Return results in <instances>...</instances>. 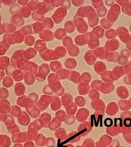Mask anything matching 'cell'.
<instances>
[{
    "label": "cell",
    "instance_id": "cell-24",
    "mask_svg": "<svg viewBox=\"0 0 131 147\" xmlns=\"http://www.w3.org/2000/svg\"><path fill=\"white\" fill-rule=\"evenodd\" d=\"M32 16H33V19L38 22L43 21L45 18V15L41 14L38 12L37 11L33 12Z\"/></svg>",
    "mask_w": 131,
    "mask_h": 147
},
{
    "label": "cell",
    "instance_id": "cell-11",
    "mask_svg": "<svg viewBox=\"0 0 131 147\" xmlns=\"http://www.w3.org/2000/svg\"><path fill=\"white\" fill-rule=\"evenodd\" d=\"M68 79L73 82L74 83L78 84L81 81V75L77 71H70V75Z\"/></svg>",
    "mask_w": 131,
    "mask_h": 147
},
{
    "label": "cell",
    "instance_id": "cell-22",
    "mask_svg": "<svg viewBox=\"0 0 131 147\" xmlns=\"http://www.w3.org/2000/svg\"><path fill=\"white\" fill-rule=\"evenodd\" d=\"M33 31L36 34H40L43 32L45 28L42 22H36L33 24Z\"/></svg>",
    "mask_w": 131,
    "mask_h": 147
},
{
    "label": "cell",
    "instance_id": "cell-28",
    "mask_svg": "<svg viewBox=\"0 0 131 147\" xmlns=\"http://www.w3.org/2000/svg\"><path fill=\"white\" fill-rule=\"evenodd\" d=\"M71 2H72V4L74 5L76 7H79L80 6L82 5L84 1H71Z\"/></svg>",
    "mask_w": 131,
    "mask_h": 147
},
{
    "label": "cell",
    "instance_id": "cell-3",
    "mask_svg": "<svg viewBox=\"0 0 131 147\" xmlns=\"http://www.w3.org/2000/svg\"><path fill=\"white\" fill-rule=\"evenodd\" d=\"M67 14V10L62 7L58 8L53 14L52 18L55 24H59L61 22Z\"/></svg>",
    "mask_w": 131,
    "mask_h": 147
},
{
    "label": "cell",
    "instance_id": "cell-21",
    "mask_svg": "<svg viewBox=\"0 0 131 147\" xmlns=\"http://www.w3.org/2000/svg\"><path fill=\"white\" fill-rule=\"evenodd\" d=\"M49 66L53 72H57L62 69V66L60 62L58 61H52L50 62Z\"/></svg>",
    "mask_w": 131,
    "mask_h": 147
},
{
    "label": "cell",
    "instance_id": "cell-14",
    "mask_svg": "<svg viewBox=\"0 0 131 147\" xmlns=\"http://www.w3.org/2000/svg\"><path fill=\"white\" fill-rule=\"evenodd\" d=\"M34 47L39 53L42 52L47 49L46 42L40 39L36 41Z\"/></svg>",
    "mask_w": 131,
    "mask_h": 147
},
{
    "label": "cell",
    "instance_id": "cell-12",
    "mask_svg": "<svg viewBox=\"0 0 131 147\" xmlns=\"http://www.w3.org/2000/svg\"><path fill=\"white\" fill-rule=\"evenodd\" d=\"M56 60L65 56L67 53L66 49L62 46H59L54 50Z\"/></svg>",
    "mask_w": 131,
    "mask_h": 147
},
{
    "label": "cell",
    "instance_id": "cell-6",
    "mask_svg": "<svg viewBox=\"0 0 131 147\" xmlns=\"http://www.w3.org/2000/svg\"><path fill=\"white\" fill-rule=\"evenodd\" d=\"M40 57L43 59L47 61L56 60L53 50L47 49L42 52L40 53Z\"/></svg>",
    "mask_w": 131,
    "mask_h": 147
},
{
    "label": "cell",
    "instance_id": "cell-30",
    "mask_svg": "<svg viewBox=\"0 0 131 147\" xmlns=\"http://www.w3.org/2000/svg\"></svg>",
    "mask_w": 131,
    "mask_h": 147
},
{
    "label": "cell",
    "instance_id": "cell-1",
    "mask_svg": "<svg viewBox=\"0 0 131 147\" xmlns=\"http://www.w3.org/2000/svg\"><path fill=\"white\" fill-rule=\"evenodd\" d=\"M73 23L79 33L85 34L88 30V26L84 18L75 15L73 18Z\"/></svg>",
    "mask_w": 131,
    "mask_h": 147
},
{
    "label": "cell",
    "instance_id": "cell-29",
    "mask_svg": "<svg viewBox=\"0 0 131 147\" xmlns=\"http://www.w3.org/2000/svg\"><path fill=\"white\" fill-rule=\"evenodd\" d=\"M52 5L53 7H57L61 5V1H51Z\"/></svg>",
    "mask_w": 131,
    "mask_h": 147
},
{
    "label": "cell",
    "instance_id": "cell-27",
    "mask_svg": "<svg viewBox=\"0 0 131 147\" xmlns=\"http://www.w3.org/2000/svg\"><path fill=\"white\" fill-rule=\"evenodd\" d=\"M71 1H61V6L66 10L70 9L71 7Z\"/></svg>",
    "mask_w": 131,
    "mask_h": 147
},
{
    "label": "cell",
    "instance_id": "cell-18",
    "mask_svg": "<svg viewBox=\"0 0 131 147\" xmlns=\"http://www.w3.org/2000/svg\"><path fill=\"white\" fill-rule=\"evenodd\" d=\"M70 71L65 69H61L56 72V75L59 79H64L68 78Z\"/></svg>",
    "mask_w": 131,
    "mask_h": 147
},
{
    "label": "cell",
    "instance_id": "cell-4",
    "mask_svg": "<svg viewBox=\"0 0 131 147\" xmlns=\"http://www.w3.org/2000/svg\"><path fill=\"white\" fill-rule=\"evenodd\" d=\"M53 9L51 1H45L38 3L36 10L39 13L45 15Z\"/></svg>",
    "mask_w": 131,
    "mask_h": 147
},
{
    "label": "cell",
    "instance_id": "cell-9",
    "mask_svg": "<svg viewBox=\"0 0 131 147\" xmlns=\"http://www.w3.org/2000/svg\"><path fill=\"white\" fill-rule=\"evenodd\" d=\"M88 36L87 33L77 36L74 39L75 42L77 45L82 46L87 44Z\"/></svg>",
    "mask_w": 131,
    "mask_h": 147
},
{
    "label": "cell",
    "instance_id": "cell-2",
    "mask_svg": "<svg viewBox=\"0 0 131 147\" xmlns=\"http://www.w3.org/2000/svg\"><path fill=\"white\" fill-rule=\"evenodd\" d=\"M50 71L49 65L46 63L41 64L38 70V72L36 74L37 80L40 81H43L45 80L46 77L49 74Z\"/></svg>",
    "mask_w": 131,
    "mask_h": 147
},
{
    "label": "cell",
    "instance_id": "cell-19",
    "mask_svg": "<svg viewBox=\"0 0 131 147\" xmlns=\"http://www.w3.org/2000/svg\"><path fill=\"white\" fill-rule=\"evenodd\" d=\"M64 30L68 33H72L75 30L76 27L73 22L72 20H68L65 22L64 25Z\"/></svg>",
    "mask_w": 131,
    "mask_h": 147
},
{
    "label": "cell",
    "instance_id": "cell-10",
    "mask_svg": "<svg viewBox=\"0 0 131 147\" xmlns=\"http://www.w3.org/2000/svg\"><path fill=\"white\" fill-rule=\"evenodd\" d=\"M88 36L87 45L88 47L91 49H94L97 47H98V39L93 35L91 32L87 33Z\"/></svg>",
    "mask_w": 131,
    "mask_h": 147
},
{
    "label": "cell",
    "instance_id": "cell-16",
    "mask_svg": "<svg viewBox=\"0 0 131 147\" xmlns=\"http://www.w3.org/2000/svg\"><path fill=\"white\" fill-rule=\"evenodd\" d=\"M87 18L88 25L91 28L94 27L98 23V17L95 12L92 14Z\"/></svg>",
    "mask_w": 131,
    "mask_h": 147
},
{
    "label": "cell",
    "instance_id": "cell-5",
    "mask_svg": "<svg viewBox=\"0 0 131 147\" xmlns=\"http://www.w3.org/2000/svg\"><path fill=\"white\" fill-rule=\"evenodd\" d=\"M95 12L94 8L91 6H83L78 9L76 14L82 18H88L92 14Z\"/></svg>",
    "mask_w": 131,
    "mask_h": 147
},
{
    "label": "cell",
    "instance_id": "cell-15",
    "mask_svg": "<svg viewBox=\"0 0 131 147\" xmlns=\"http://www.w3.org/2000/svg\"><path fill=\"white\" fill-rule=\"evenodd\" d=\"M66 35V31L63 28L57 29L54 33V37L60 40H63Z\"/></svg>",
    "mask_w": 131,
    "mask_h": 147
},
{
    "label": "cell",
    "instance_id": "cell-23",
    "mask_svg": "<svg viewBox=\"0 0 131 147\" xmlns=\"http://www.w3.org/2000/svg\"><path fill=\"white\" fill-rule=\"evenodd\" d=\"M63 46L66 48L73 44V42L72 38L70 36H66L63 39L62 41Z\"/></svg>",
    "mask_w": 131,
    "mask_h": 147
},
{
    "label": "cell",
    "instance_id": "cell-8",
    "mask_svg": "<svg viewBox=\"0 0 131 147\" xmlns=\"http://www.w3.org/2000/svg\"><path fill=\"white\" fill-rule=\"evenodd\" d=\"M40 38L45 41H50L54 39V33L50 30H44L39 35Z\"/></svg>",
    "mask_w": 131,
    "mask_h": 147
},
{
    "label": "cell",
    "instance_id": "cell-26",
    "mask_svg": "<svg viewBox=\"0 0 131 147\" xmlns=\"http://www.w3.org/2000/svg\"><path fill=\"white\" fill-rule=\"evenodd\" d=\"M81 78L83 81L87 83H88L91 80V76L90 74L87 72H85L82 73L81 76Z\"/></svg>",
    "mask_w": 131,
    "mask_h": 147
},
{
    "label": "cell",
    "instance_id": "cell-7",
    "mask_svg": "<svg viewBox=\"0 0 131 147\" xmlns=\"http://www.w3.org/2000/svg\"><path fill=\"white\" fill-rule=\"evenodd\" d=\"M84 58L88 65H93L97 59L94 51L89 50L85 53Z\"/></svg>",
    "mask_w": 131,
    "mask_h": 147
},
{
    "label": "cell",
    "instance_id": "cell-25",
    "mask_svg": "<svg viewBox=\"0 0 131 147\" xmlns=\"http://www.w3.org/2000/svg\"><path fill=\"white\" fill-rule=\"evenodd\" d=\"M89 86L88 83H80L78 86V90L82 91V92H84V94H86V92H88V90L89 89Z\"/></svg>",
    "mask_w": 131,
    "mask_h": 147
},
{
    "label": "cell",
    "instance_id": "cell-20",
    "mask_svg": "<svg viewBox=\"0 0 131 147\" xmlns=\"http://www.w3.org/2000/svg\"><path fill=\"white\" fill-rule=\"evenodd\" d=\"M45 28L48 30L52 29L54 26V23L51 18L50 17H48L45 18L42 21Z\"/></svg>",
    "mask_w": 131,
    "mask_h": 147
},
{
    "label": "cell",
    "instance_id": "cell-13",
    "mask_svg": "<svg viewBox=\"0 0 131 147\" xmlns=\"http://www.w3.org/2000/svg\"><path fill=\"white\" fill-rule=\"evenodd\" d=\"M67 51L69 55L72 57H76L78 56L80 53L79 47L75 45H71L67 48Z\"/></svg>",
    "mask_w": 131,
    "mask_h": 147
},
{
    "label": "cell",
    "instance_id": "cell-17",
    "mask_svg": "<svg viewBox=\"0 0 131 147\" xmlns=\"http://www.w3.org/2000/svg\"><path fill=\"white\" fill-rule=\"evenodd\" d=\"M64 65L66 67L70 69L76 68L77 66V62L76 59L72 57L68 58L65 61Z\"/></svg>",
    "mask_w": 131,
    "mask_h": 147
}]
</instances>
